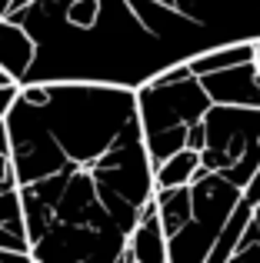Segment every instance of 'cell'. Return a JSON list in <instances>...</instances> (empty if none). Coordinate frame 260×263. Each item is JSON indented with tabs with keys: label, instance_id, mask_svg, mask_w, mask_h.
Wrapping results in <instances>:
<instances>
[{
	"label": "cell",
	"instance_id": "obj_8",
	"mask_svg": "<svg viewBox=\"0 0 260 263\" xmlns=\"http://www.w3.org/2000/svg\"><path fill=\"white\" fill-rule=\"evenodd\" d=\"M197 170H200V157H197L194 150H177V154H170L163 163L154 167V190L190 183Z\"/></svg>",
	"mask_w": 260,
	"mask_h": 263
},
{
	"label": "cell",
	"instance_id": "obj_2",
	"mask_svg": "<svg viewBox=\"0 0 260 263\" xmlns=\"http://www.w3.org/2000/svg\"><path fill=\"white\" fill-rule=\"evenodd\" d=\"M4 20L33 47L20 84L137 90L207 50L260 40V0H27Z\"/></svg>",
	"mask_w": 260,
	"mask_h": 263
},
{
	"label": "cell",
	"instance_id": "obj_4",
	"mask_svg": "<svg viewBox=\"0 0 260 263\" xmlns=\"http://www.w3.org/2000/svg\"><path fill=\"white\" fill-rule=\"evenodd\" d=\"M0 250H27L20 193H17V177H13V160H10V143H7L4 120H0Z\"/></svg>",
	"mask_w": 260,
	"mask_h": 263
},
{
	"label": "cell",
	"instance_id": "obj_10",
	"mask_svg": "<svg viewBox=\"0 0 260 263\" xmlns=\"http://www.w3.org/2000/svg\"><path fill=\"white\" fill-rule=\"evenodd\" d=\"M17 90H20L17 80H10V84L0 87V120L7 117V110H10V103H13V97H17Z\"/></svg>",
	"mask_w": 260,
	"mask_h": 263
},
{
	"label": "cell",
	"instance_id": "obj_5",
	"mask_svg": "<svg viewBox=\"0 0 260 263\" xmlns=\"http://www.w3.org/2000/svg\"><path fill=\"white\" fill-rule=\"evenodd\" d=\"M203 93L214 103H237V107H260V73L257 64L227 67V70H214V73H197Z\"/></svg>",
	"mask_w": 260,
	"mask_h": 263
},
{
	"label": "cell",
	"instance_id": "obj_13",
	"mask_svg": "<svg viewBox=\"0 0 260 263\" xmlns=\"http://www.w3.org/2000/svg\"><path fill=\"white\" fill-rule=\"evenodd\" d=\"M10 80H13V77H10V73L4 70V67H0V87H4V84H10Z\"/></svg>",
	"mask_w": 260,
	"mask_h": 263
},
{
	"label": "cell",
	"instance_id": "obj_12",
	"mask_svg": "<svg viewBox=\"0 0 260 263\" xmlns=\"http://www.w3.org/2000/svg\"><path fill=\"white\" fill-rule=\"evenodd\" d=\"M254 64H257V73H260V40L254 44Z\"/></svg>",
	"mask_w": 260,
	"mask_h": 263
},
{
	"label": "cell",
	"instance_id": "obj_7",
	"mask_svg": "<svg viewBox=\"0 0 260 263\" xmlns=\"http://www.w3.org/2000/svg\"><path fill=\"white\" fill-rule=\"evenodd\" d=\"M254 44L257 40L217 47V50H207V53H200V57L187 60V67H190V73H214V70H227V67L247 64V60H254Z\"/></svg>",
	"mask_w": 260,
	"mask_h": 263
},
{
	"label": "cell",
	"instance_id": "obj_9",
	"mask_svg": "<svg viewBox=\"0 0 260 263\" xmlns=\"http://www.w3.org/2000/svg\"><path fill=\"white\" fill-rule=\"evenodd\" d=\"M227 263H260V203L254 206V213H250L240 240H237L234 250H230Z\"/></svg>",
	"mask_w": 260,
	"mask_h": 263
},
{
	"label": "cell",
	"instance_id": "obj_6",
	"mask_svg": "<svg viewBox=\"0 0 260 263\" xmlns=\"http://www.w3.org/2000/svg\"><path fill=\"white\" fill-rule=\"evenodd\" d=\"M127 253L137 263H167V240H163L154 200L143 206L140 220H137L134 233H130V240H127Z\"/></svg>",
	"mask_w": 260,
	"mask_h": 263
},
{
	"label": "cell",
	"instance_id": "obj_11",
	"mask_svg": "<svg viewBox=\"0 0 260 263\" xmlns=\"http://www.w3.org/2000/svg\"><path fill=\"white\" fill-rule=\"evenodd\" d=\"M0 263H37L27 250H0Z\"/></svg>",
	"mask_w": 260,
	"mask_h": 263
},
{
	"label": "cell",
	"instance_id": "obj_1",
	"mask_svg": "<svg viewBox=\"0 0 260 263\" xmlns=\"http://www.w3.org/2000/svg\"><path fill=\"white\" fill-rule=\"evenodd\" d=\"M27 250L37 263H120L154 167L134 90L20 84L4 117Z\"/></svg>",
	"mask_w": 260,
	"mask_h": 263
},
{
	"label": "cell",
	"instance_id": "obj_3",
	"mask_svg": "<svg viewBox=\"0 0 260 263\" xmlns=\"http://www.w3.org/2000/svg\"><path fill=\"white\" fill-rule=\"evenodd\" d=\"M244 186L230 183L227 177L197 170L187 183V217L167 240V263H203L214 250L230 210L237 206Z\"/></svg>",
	"mask_w": 260,
	"mask_h": 263
}]
</instances>
